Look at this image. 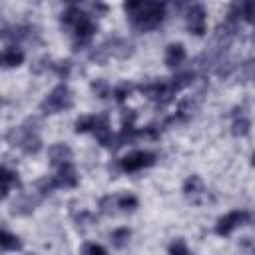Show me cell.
<instances>
[{
    "label": "cell",
    "instance_id": "603a6c76",
    "mask_svg": "<svg viewBox=\"0 0 255 255\" xmlns=\"http://www.w3.org/2000/svg\"><path fill=\"white\" fill-rule=\"evenodd\" d=\"M169 255H189V253H187L183 241H175V243L171 245V249H169Z\"/></svg>",
    "mask_w": 255,
    "mask_h": 255
},
{
    "label": "cell",
    "instance_id": "9c48e42d",
    "mask_svg": "<svg viewBox=\"0 0 255 255\" xmlns=\"http://www.w3.org/2000/svg\"><path fill=\"white\" fill-rule=\"evenodd\" d=\"M48 155H50V163L52 165H64L70 161L72 157V149L66 145V143H54L50 149H48Z\"/></svg>",
    "mask_w": 255,
    "mask_h": 255
},
{
    "label": "cell",
    "instance_id": "8992f818",
    "mask_svg": "<svg viewBox=\"0 0 255 255\" xmlns=\"http://www.w3.org/2000/svg\"><path fill=\"white\" fill-rule=\"evenodd\" d=\"M245 219H247V213H245V211H231V213L223 215V217L217 221L215 231H217L219 235H229V233H231L235 227H239Z\"/></svg>",
    "mask_w": 255,
    "mask_h": 255
},
{
    "label": "cell",
    "instance_id": "8fae6325",
    "mask_svg": "<svg viewBox=\"0 0 255 255\" xmlns=\"http://www.w3.org/2000/svg\"><path fill=\"white\" fill-rule=\"evenodd\" d=\"M94 133H96V137H98V141H100L102 145H110V143H112V129H110V126H108V116L98 118L96 128H94Z\"/></svg>",
    "mask_w": 255,
    "mask_h": 255
},
{
    "label": "cell",
    "instance_id": "5bb4252c",
    "mask_svg": "<svg viewBox=\"0 0 255 255\" xmlns=\"http://www.w3.org/2000/svg\"><path fill=\"white\" fill-rule=\"evenodd\" d=\"M0 245H2L4 251H16V249H20L18 237L12 235V233H8V231H2V235H0Z\"/></svg>",
    "mask_w": 255,
    "mask_h": 255
},
{
    "label": "cell",
    "instance_id": "9a60e30c",
    "mask_svg": "<svg viewBox=\"0 0 255 255\" xmlns=\"http://www.w3.org/2000/svg\"><path fill=\"white\" fill-rule=\"evenodd\" d=\"M4 175H2V179H4V187H2V195L6 197L8 193H10V189H12V185H18V173H14V171H10V169H6L4 167V171H2Z\"/></svg>",
    "mask_w": 255,
    "mask_h": 255
},
{
    "label": "cell",
    "instance_id": "ba28073f",
    "mask_svg": "<svg viewBox=\"0 0 255 255\" xmlns=\"http://www.w3.org/2000/svg\"><path fill=\"white\" fill-rule=\"evenodd\" d=\"M54 181H56V187H74V185H78V175H76L74 165L70 161L60 165L58 173L54 175Z\"/></svg>",
    "mask_w": 255,
    "mask_h": 255
},
{
    "label": "cell",
    "instance_id": "277c9868",
    "mask_svg": "<svg viewBox=\"0 0 255 255\" xmlns=\"http://www.w3.org/2000/svg\"><path fill=\"white\" fill-rule=\"evenodd\" d=\"M153 159L155 157L149 151H133V153H129L122 159V169L124 171H137V169H143V167L151 165Z\"/></svg>",
    "mask_w": 255,
    "mask_h": 255
},
{
    "label": "cell",
    "instance_id": "44dd1931",
    "mask_svg": "<svg viewBox=\"0 0 255 255\" xmlns=\"http://www.w3.org/2000/svg\"><path fill=\"white\" fill-rule=\"evenodd\" d=\"M84 255H108L106 249L98 243H86L84 245Z\"/></svg>",
    "mask_w": 255,
    "mask_h": 255
},
{
    "label": "cell",
    "instance_id": "cb8c5ba5",
    "mask_svg": "<svg viewBox=\"0 0 255 255\" xmlns=\"http://www.w3.org/2000/svg\"><path fill=\"white\" fill-rule=\"evenodd\" d=\"M129 90H131V86H126V84H124L122 88H118V90L114 92V96H116V100H118V102H124V100H126V96L129 94Z\"/></svg>",
    "mask_w": 255,
    "mask_h": 255
},
{
    "label": "cell",
    "instance_id": "2e32d148",
    "mask_svg": "<svg viewBox=\"0 0 255 255\" xmlns=\"http://www.w3.org/2000/svg\"><path fill=\"white\" fill-rule=\"evenodd\" d=\"M239 76H241L243 82H247V80H255V60H247V62H243L241 68H239Z\"/></svg>",
    "mask_w": 255,
    "mask_h": 255
},
{
    "label": "cell",
    "instance_id": "7a4b0ae2",
    "mask_svg": "<svg viewBox=\"0 0 255 255\" xmlns=\"http://www.w3.org/2000/svg\"><path fill=\"white\" fill-rule=\"evenodd\" d=\"M30 124H32V120H28L26 124H22V126H18L14 129H10V133L6 137H8V141L12 145H18L26 153H36V151H40L42 141H40V137L36 133V128L34 126L30 128Z\"/></svg>",
    "mask_w": 255,
    "mask_h": 255
},
{
    "label": "cell",
    "instance_id": "ac0fdd59",
    "mask_svg": "<svg viewBox=\"0 0 255 255\" xmlns=\"http://www.w3.org/2000/svg\"><path fill=\"white\" fill-rule=\"evenodd\" d=\"M128 239H129V229H126V227L116 229V231L112 233V241H114L116 247H124V245L128 243Z\"/></svg>",
    "mask_w": 255,
    "mask_h": 255
},
{
    "label": "cell",
    "instance_id": "3957f363",
    "mask_svg": "<svg viewBox=\"0 0 255 255\" xmlns=\"http://www.w3.org/2000/svg\"><path fill=\"white\" fill-rule=\"evenodd\" d=\"M70 106H72V94H70L68 86L60 84V86H56V88L48 94V98L42 102L40 110H42L44 114H56V112L68 110Z\"/></svg>",
    "mask_w": 255,
    "mask_h": 255
},
{
    "label": "cell",
    "instance_id": "d4e9b609",
    "mask_svg": "<svg viewBox=\"0 0 255 255\" xmlns=\"http://www.w3.org/2000/svg\"><path fill=\"white\" fill-rule=\"evenodd\" d=\"M54 70H56L60 76H64V78H66V76H68V72H70V62H60V64H56V66H54Z\"/></svg>",
    "mask_w": 255,
    "mask_h": 255
},
{
    "label": "cell",
    "instance_id": "4fadbf2b",
    "mask_svg": "<svg viewBox=\"0 0 255 255\" xmlns=\"http://www.w3.org/2000/svg\"><path fill=\"white\" fill-rule=\"evenodd\" d=\"M22 60H24V52L20 48H16V46H8L4 50V54H2V64L6 68L18 66V64H22Z\"/></svg>",
    "mask_w": 255,
    "mask_h": 255
},
{
    "label": "cell",
    "instance_id": "7402d4cb",
    "mask_svg": "<svg viewBox=\"0 0 255 255\" xmlns=\"http://www.w3.org/2000/svg\"><path fill=\"white\" fill-rule=\"evenodd\" d=\"M92 90L96 92V96H100V98H108V84H106L104 80H96V82L92 84Z\"/></svg>",
    "mask_w": 255,
    "mask_h": 255
},
{
    "label": "cell",
    "instance_id": "484cf974",
    "mask_svg": "<svg viewBox=\"0 0 255 255\" xmlns=\"http://www.w3.org/2000/svg\"><path fill=\"white\" fill-rule=\"evenodd\" d=\"M253 165H255V153H253Z\"/></svg>",
    "mask_w": 255,
    "mask_h": 255
},
{
    "label": "cell",
    "instance_id": "7c38bea8",
    "mask_svg": "<svg viewBox=\"0 0 255 255\" xmlns=\"http://www.w3.org/2000/svg\"><path fill=\"white\" fill-rule=\"evenodd\" d=\"M34 205H36V197H32V195H20L14 203H12V213L16 215H24V213H30L32 209H34Z\"/></svg>",
    "mask_w": 255,
    "mask_h": 255
},
{
    "label": "cell",
    "instance_id": "e0dca14e",
    "mask_svg": "<svg viewBox=\"0 0 255 255\" xmlns=\"http://www.w3.org/2000/svg\"><path fill=\"white\" fill-rule=\"evenodd\" d=\"M96 122H98V118H96V116H86V118L78 120V122H76V131H90V129L94 131Z\"/></svg>",
    "mask_w": 255,
    "mask_h": 255
},
{
    "label": "cell",
    "instance_id": "5b68a950",
    "mask_svg": "<svg viewBox=\"0 0 255 255\" xmlns=\"http://www.w3.org/2000/svg\"><path fill=\"white\" fill-rule=\"evenodd\" d=\"M183 191H185L187 199H191L193 203H203V201H207V189H205L203 181H201L197 175H191V177L185 179Z\"/></svg>",
    "mask_w": 255,
    "mask_h": 255
},
{
    "label": "cell",
    "instance_id": "6da1fadb",
    "mask_svg": "<svg viewBox=\"0 0 255 255\" xmlns=\"http://www.w3.org/2000/svg\"><path fill=\"white\" fill-rule=\"evenodd\" d=\"M163 4L157 2H128L126 12L129 14V20L133 28L137 30H149L155 28L163 20Z\"/></svg>",
    "mask_w": 255,
    "mask_h": 255
},
{
    "label": "cell",
    "instance_id": "d6986e66",
    "mask_svg": "<svg viewBox=\"0 0 255 255\" xmlns=\"http://www.w3.org/2000/svg\"><path fill=\"white\" fill-rule=\"evenodd\" d=\"M118 207L124 209V211L137 207V199H135V195H122V197H118Z\"/></svg>",
    "mask_w": 255,
    "mask_h": 255
},
{
    "label": "cell",
    "instance_id": "52a82bcc",
    "mask_svg": "<svg viewBox=\"0 0 255 255\" xmlns=\"http://www.w3.org/2000/svg\"><path fill=\"white\" fill-rule=\"evenodd\" d=\"M185 18H187V28H189L193 34L201 36V34L205 32V10H203V6L191 4Z\"/></svg>",
    "mask_w": 255,
    "mask_h": 255
},
{
    "label": "cell",
    "instance_id": "30bf717a",
    "mask_svg": "<svg viewBox=\"0 0 255 255\" xmlns=\"http://www.w3.org/2000/svg\"><path fill=\"white\" fill-rule=\"evenodd\" d=\"M183 60H185V50H183L181 44H171V46H167V50H165V64H167L169 68H177Z\"/></svg>",
    "mask_w": 255,
    "mask_h": 255
},
{
    "label": "cell",
    "instance_id": "ffe728a7",
    "mask_svg": "<svg viewBox=\"0 0 255 255\" xmlns=\"http://www.w3.org/2000/svg\"><path fill=\"white\" fill-rule=\"evenodd\" d=\"M247 131H249V120L239 118V120L233 124V133H235V135H245Z\"/></svg>",
    "mask_w": 255,
    "mask_h": 255
}]
</instances>
